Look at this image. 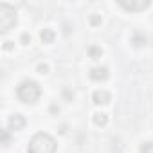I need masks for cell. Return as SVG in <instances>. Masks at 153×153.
I'll return each mask as SVG.
<instances>
[{
  "label": "cell",
  "mask_w": 153,
  "mask_h": 153,
  "mask_svg": "<svg viewBox=\"0 0 153 153\" xmlns=\"http://www.w3.org/2000/svg\"><path fill=\"white\" fill-rule=\"evenodd\" d=\"M27 153H56V140L49 133H36L29 142Z\"/></svg>",
  "instance_id": "cell-1"
},
{
  "label": "cell",
  "mask_w": 153,
  "mask_h": 153,
  "mask_svg": "<svg viewBox=\"0 0 153 153\" xmlns=\"http://www.w3.org/2000/svg\"><path fill=\"white\" fill-rule=\"evenodd\" d=\"M16 96L22 103H36L42 96V88L34 79H24L16 88Z\"/></svg>",
  "instance_id": "cell-2"
},
{
  "label": "cell",
  "mask_w": 153,
  "mask_h": 153,
  "mask_svg": "<svg viewBox=\"0 0 153 153\" xmlns=\"http://www.w3.org/2000/svg\"><path fill=\"white\" fill-rule=\"evenodd\" d=\"M16 25V11L9 4H0V33H7Z\"/></svg>",
  "instance_id": "cell-3"
},
{
  "label": "cell",
  "mask_w": 153,
  "mask_h": 153,
  "mask_svg": "<svg viewBox=\"0 0 153 153\" xmlns=\"http://www.w3.org/2000/svg\"><path fill=\"white\" fill-rule=\"evenodd\" d=\"M149 0H130V2H124V0H121L119 6L126 11H144L146 7H149Z\"/></svg>",
  "instance_id": "cell-4"
},
{
  "label": "cell",
  "mask_w": 153,
  "mask_h": 153,
  "mask_svg": "<svg viewBox=\"0 0 153 153\" xmlns=\"http://www.w3.org/2000/svg\"><path fill=\"white\" fill-rule=\"evenodd\" d=\"M108 78V68L106 67H94L90 70V79L94 81H105Z\"/></svg>",
  "instance_id": "cell-5"
},
{
  "label": "cell",
  "mask_w": 153,
  "mask_h": 153,
  "mask_svg": "<svg viewBox=\"0 0 153 153\" xmlns=\"http://www.w3.org/2000/svg\"><path fill=\"white\" fill-rule=\"evenodd\" d=\"M92 99H94L96 105H106V103H110L112 96H110L106 90H96V92L92 94Z\"/></svg>",
  "instance_id": "cell-6"
},
{
  "label": "cell",
  "mask_w": 153,
  "mask_h": 153,
  "mask_svg": "<svg viewBox=\"0 0 153 153\" xmlns=\"http://www.w3.org/2000/svg\"><path fill=\"white\" fill-rule=\"evenodd\" d=\"M25 126V119H24V115H20V114H15V115H11L9 117V128L11 130H22Z\"/></svg>",
  "instance_id": "cell-7"
},
{
  "label": "cell",
  "mask_w": 153,
  "mask_h": 153,
  "mask_svg": "<svg viewBox=\"0 0 153 153\" xmlns=\"http://www.w3.org/2000/svg\"><path fill=\"white\" fill-rule=\"evenodd\" d=\"M131 43L135 45V47H144L146 43H148V38H146V34L144 33H133V36H131Z\"/></svg>",
  "instance_id": "cell-8"
},
{
  "label": "cell",
  "mask_w": 153,
  "mask_h": 153,
  "mask_svg": "<svg viewBox=\"0 0 153 153\" xmlns=\"http://www.w3.org/2000/svg\"><path fill=\"white\" fill-rule=\"evenodd\" d=\"M54 38H56V34H54V31H51V29H43V31L40 33V40H42L43 43H52Z\"/></svg>",
  "instance_id": "cell-9"
},
{
  "label": "cell",
  "mask_w": 153,
  "mask_h": 153,
  "mask_svg": "<svg viewBox=\"0 0 153 153\" xmlns=\"http://www.w3.org/2000/svg\"><path fill=\"white\" fill-rule=\"evenodd\" d=\"M106 123H108L106 114H103V112L94 114V124H96V126H106Z\"/></svg>",
  "instance_id": "cell-10"
},
{
  "label": "cell",
  "mask_w": 153,
  "mask_h": 153,
  "mask_svg": "<svg viewBox=\"0 0 153 153\" xmlns=\"http://www.w3.org/2000/svg\"><path fill=\"white\" fill-rule=\"evenodd\" d=\"M88 56H90L92 59H99V58L103 56V49L97 47V45H90V47H88Z\"/></svg>",
  "instance_id": "cell-11"
},
{
  "label": "cell",
  "mask_w": 153,
  "mask_h": 153,
  "mask_svg": "<svg viewBox=\"0 0 153 153\" xmlns=\"http://www.w3.org/2000/svg\"><path fill=\"white\" fill-rule=\"evenodd\" d=\"M140 153H153V142H144L140 146Z\"/></svg>",
  "instance_id": "cell-12"
},
{
  "label": "cell",
  "mask_w": 153,
  "mask_h": 153,
  "mask_svg": "<svg viewBox=\"0 0 153 153\" xmlns=\"http://www.w3.org/2000/svg\"><path fill=\"white\" fill-rule=\"evenodd\" d=\"M90 24H92V25H101V24H103L101 15H92V16H90Z\"/></svg>",
  "instance_id": "cell-13"
},
{
  "label": "cell",
  "mask_w": 153,
  "mask_h": 153,
  "mask_svg": "<svg viewBox=\"0 0 153 153\" xmlns=\"http://www.w3.org/2000/svg\"><path fill=\"white\" fill-rule=\"evenodd\" d=\"M20 40H22V43H24V45H29V43H31V34H29V33H24Z\"/></svg>",
  "instance_id": "cell-14"
},
{
  "label": "cell",
  "mask_w": 153,
  "mask_h": 153,
  "mask_svg": "<svg viewBox=\"0 0 153 153\" xmlns=\"http://www.w3.org/2000/svg\"><path fill=\"white\" fill-rule=\"evenodd\" d=\"M38 72H40V74H47V72H49V65L40 63V65H38Z\"/></svg>",
  "instance_id": "cell-15"
},
{
  "label": "cell",
  "mask_w": 153,
  "mask_h": 153,
  "mask_svg": "<svg viewBox=\"0 0 153 153\" xmlns=\"http://www.w3.org/2000/svg\"><path fill=\"white\" fill-rule=\"evenodd\" d=\"M63 97L67 99V103H70V101L74 99V94H72L70 90H63Z\"/></svg>",
  "instance_id": "cell-16"
},
{
  "label": "cell",
  "mask_w": 153,
  "mask_h": 153,
  "mask_svg": "<svg viewBox=\"0 0 153 153\" xmlns=\"http://www.w3.org/2000/svg\"><path fill=\"white\" fill-rule=\"evenodd\" d=\"M2 144H9V133H7V130H2Z\"/></svg>",
  "instance_id": "cell-17"
},
{
  "label": "cell",
  "mask_w": 153,
  "mask_h": 153,
  "mask_svg": "<svg viewBox=\"0 0 153 153\" xmlns=\"http://www.w3.org/2000/svg\"><path fill=\"white\" fill-rule=\"evenodd\" d=\"M4 49H6V51H11V49H13V42H6V43H4Z\"/></svg>",
  "instance_id": "cell-18"
}]
</instances>
